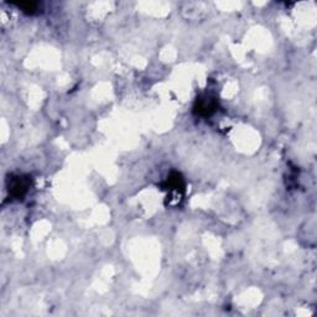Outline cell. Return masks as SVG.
<instances>
[{
  "label": "cell",
  "instance_id": "obj_1",
  "mask_svg": "<svg viewBox=\"0 0 317 317\" xmlns=\"http://www.w3.org/2000/svg\"><path fill=\"white\" fill-rule=\"evenodd\" d=\"M218 108V102L216 98L209 97V95H206V97H200L196 100L195 107H193V111L197 116L201 117H211Z\"/></svg>",
  "mask_w": 317,
  "mask_h": 317
},
{
  "label": "cell",
  "instance_id": "obj_2",
  "mask_svg": "<svg viewBox=\"0 0 317 317\" xmlns=\"http://www.w3.org/2000/svg\"><path fill=\"white\" fill-rule=\"evenodd\" d=\"M30 186V180L26 176H13L9 180V192L13 197L20 198L25 196Z\"/></svg>",
  "mask_w": 317,
  "mask_h": 317
},
{
  "label": "cell",
  "instance_id": "obj_3",
  "mask_svg": "<svg viewBox=\"0 0 317 317\" xmlns=\"http://www.w3.org/2000/svg\"><path fill=\"white\" fill-rule=\"evenodd\" d=\"M184 187H185V182H184V179H182L181 173L172 172L169 178H167L166 189L184 191Z\"/></svg>",
  "mask_w": 317,
  "mask_h": 317
},
{
  "label": "cell",
  "instance_id": "obj_4",
  "mask_svg": "<svg viewBox=\"0 0 317 317\" xmlns=\"http://www.w3.org/2000/svg\"><path fill=\"white\" fill-rule=\"evenodd\" d=\"M18 7L26 14H33L38 9V3H30V2H25V3H19Z\"/></svg>",
  "mask_w": 317,
  "mask_h": 317
}]
</instances>
